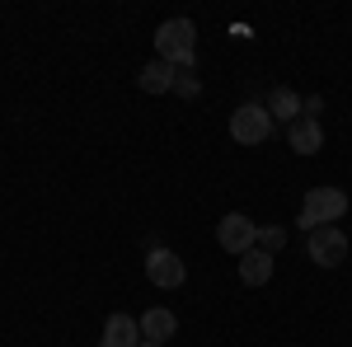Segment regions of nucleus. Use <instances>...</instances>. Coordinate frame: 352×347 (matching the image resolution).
<instances>
[{"instance_id":"1","label":"nucleus","mask_w":352,"mask_h":347,"mask_svg":"<svg viewBox=\"0 0 352 347\" xmlns=\"http://www.w3.org/2000/svg\"><path fill=\"white\" fill-rule=\"evenodd\" d=\"M155 47H160V61L188 71L192 52H197V28H192V19H164L155 28Z\"/></svg>"},{"instance_id":"2","label":"nucleus","mask_w":352,"mask_h":347,"mask_svg":"<svg viewBox=\"0 0 352 347\" xmlns=\"http://www.w3.org/2000/svg\"><path fill=\"white\" fill-rule=\"evenodd\" d=\"M338 216H348V192L343 188H310L305 202H300V221L305 230H320V225H333Z\"/></svg>"},{"instance_id":"3","label":"nucleus","mask_w":352,"mask_h":347,"mask_svg":"<svg viewBox=\"0 0 352 347\" xmlns=\"http://www.w3.org/2000/svg\"><path fill=\"white\" fill-rule=\"evenodd\" d=\"M230 136L240 141V146H263L272 136V113L268 104H240L230 113Z\"/></svg>"},{"instance_id":"4","label":"nucleus","mask_w":352,"mask_h":347,"mask_svg":"<svg viewBox=\"0 0 352 347\" xmlns=\"http://www.w3.org/2000/svg\"><path fill=\"white\" fill-rule=\"evenodd\" d=\"M310 263L320 267H338L343 258H348V235L338 230V225H320V230H310Z\"/></svg>"},{"instance_id":"5","label":"nucleus","mask_w":352,"mask_h":347,"mask_svg":"<svg viewBox=\"0 0 352 347\" xmlns=\"http://www.w3.org/2000/svg\"><path fill=\"white\" fill-rule=\"evenodd\" d=\"M254 235H258V225H254L249 216H240V212L221 216V225H217V240H221V249H226V254H235V258L254 249Z\"/></svg>"},{"instance_id":"6","label":"nucleus","mask_w":352,"mask_h":347,"mask_svg":"<svg viewBox=\"0 0 352 347\" xmlns=\"http://www.w3.org/2000/svg\"><path fill=\"white\" fill-rule=\"evenodd\" d=\"M146 277L164 291H174V287H184V258L174 249H151L146 254Z\"/></svg>"},{"instance_id":"7","label":"nucleus","mask_w":352,"mask_h":347,"mask_svg":"<svg viewBox=\"0 0 352 347\" xmlns=\"http://www.w3.org/2000/svg\"><path fill=\"white\" fill-rule=\"evenodd\" d=\"M141 343H146L141 338V320H132V315H109L99 347H141Z\"/></svg>"},{"instance_id":"8","label":"nucleus","mask_w":352,"mask_h":347,"mask_svg":"<svg viewBox=\"0 0 352 347\" xmlns=\"http://www.w3.org/2000/svg\"><path fill=\"white\" fill-rule=\"evenodd\" d=\"M272 254H263V249H249V254H240V282L244 287H268L272 282Z\"/></svg>"},{"instance_id":"9","label":"nucleus","mask_w":352,"mask_h":347,"mask_svg":"<svg viewBox=\"0 0 352 347\" xmlns=\"http://www.w3.org/2000/svg\"><path fill=\"white\" fill-rule=\"evenodd\" d=\"M174 76H179V66H169V61H151V66L136 71V85H141L146 94H169V89H174Z\"/></svg>"},{"instance_id":"10","label":"nucleus","mask_w":352,"mask_h":347,"mask_svg":"<svg viewBox=\"0 0 352 347\" xmlns=\"http://www.w3.org/2000/svg\"><path fill=\"white\" fill-rule=\"evenodd\" d=\"M287 141H292V150H296V155H315V150L324 146V132H320V122H315V117H296V122H292V132H287Z\"/></svg>"},{"instance_id":"11","label":"nucleus","mask_w":352,"mask_h":347,"mask_svg":"<svg viewBox=\"0 0 352 347\" xmlns=\"http://www.w3.org/2000/svg\"><path fill=\"white\" fill-rule=\"evenodd\" d=\"M174 328H179V320H174L169 310H146V315H141V338H146V343H169Z\"/></svg>"},{"instance_id":"12","label":"nucleus","mask_w":352,"mask_h":347,"mask_svg":"<svg viewBox=\"0 0 352 347\" xmlns=\"http://www.w3.org/2000/svg\"><path fill=\"white\" fill-rule=\"evenodd\" d=\"M268 113L277 117V122H296L300 113H305V99H300L296 89H287V85H282V89H272V99H268Z\"/></svg>"},{"instance_id":"13","label":"nucleus","mask_w":352,"mask_h":347,"mask_svg":"<svg viewBox=\"0 0 352 347\" xmlns=\"http://www.w3.org/2000/svg\"><path fill=\"white\" fill-rule=\"evenodd\" d=\"M287 244V230L282 225H258V235H254V249H263V254H277Z\"/></svg>"},{"instance_id":"14","label":"nucleus","mask_w":352,"mask_h":347,"mask_svg":"<svg viewBox=\"0 0 352 347\" xmlns=\"http://www.w3.org/2000/svg\"><path fill=\"white\" fill-rule=\"evenodd\" d=\"M197 89H202V85H197V76H192V71H179V76H174V94L197 99Z\"/></svg>"},{"instance_id":"15","label":"nucleus","mask_w":352,"mask_h":347,"mask_svg":"<svg viewBox=\"0 0 352 347\" xmlns=\"http://www.w3.org/2000/svg\"><path fill=\"white\" fill-rule=\"evenodd\" d=\"M141 347H164V343H141Z\"/></svg>"}]
</instances>
